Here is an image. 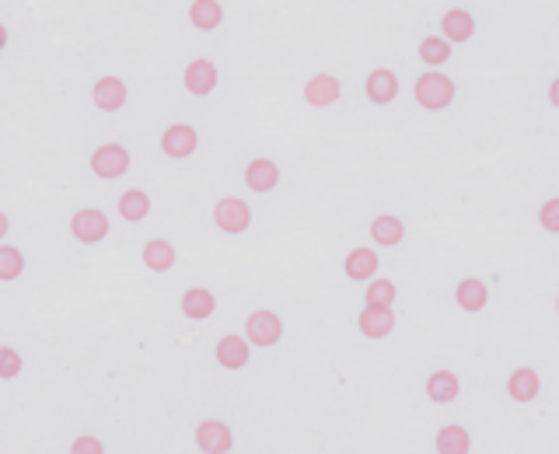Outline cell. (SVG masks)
<instances>
[{
	"label": "cell",
	"mask_w": 559,
	"mask_h": 454,
	"mask_svg": "<svg viewBox=\"0 0 559 454\" xmlns=\"http://www.w3.org/2000/svg\"><path fill=\"white\" fill-rule=\"evenodd\" d=\"M84 168L95 182L119 186V182H127L136 168V147L122 136H105V140H98V144L87 147Z\"/></svg>",
	"instance_id": "8"
},
{
	"label": "cell",
	"mask_w": 559,
	"mask_h": 454,
	"mask_svg": "<svg viewBox=\"0 0 559 454\" xmlns=\"http://www.w3.org/2000/svg\"><path fill=\"white\" fill-rule=\"evenodd\" d=\"M238 332L252 343L255 354H276L290 339V322L276 304H249L241 311Z\"/></svg>",
	"instance_id": "10"
},
{
	"label": "cell",
	"mask_w": 559,
	"mask_h": 454,
	"mask_svg": "<svg viewBox=\"0 0 559 454\" xmlns=\"http://www.w3.org/2000/svg\"><path fill=\"white\" fill-rule=\"evenodd\" d=\"M14 235H17V217H14V210L0 206V241H11Z\"/></svg>",
	"instance_id": "33"
},
{
	"label": "cell",
	"mask_w": 559,
	"mask_h": 454,
	"mask_svg": "<svg viewBox=\"0 0 559 454\" xmlns=\"http://www.w3.org/2000/svg\"><path fill=\"white\" fill-rule=\"evenodd\" d=\"M497 276H489L483 270H462L459 276L451 279V304L459 308L462 314H486L489 308L497 304Z\"/></svg>",
	"instance_id": "14"
},
{
	"label": "cell",
	"mask_w": 559,
	"mask_h": 454,
	"mask_svg": "<svg viewBox=\"0 0 559 454\" xmlns=\"http://www.w3.org/2000/svg\"><path fill=\"white\" fill-rule=\"evenodd\" d=\"M409 87V105L419 116H433V119H448L462 109L465 98V81L448 74V70H424L416 67L406 77Z\"/></svg>",
	"instance_id": "3"
},
{
	"label": "cell",
	"mask_w": 559,
	"mask_h": 454,
	"mask_svg": "<svg viewBox=\"0 0 559 454\" xmlns=\"http://www.w3.org/2000/svg\"><path fill=\"white\" fill-rule=\"evenodd\" d=\"M112 231H116L112 210L102 203H81L70 210V217H67V235L74 244H81V249H98V244L112 238Z\"/></svg>",
	"instance_id": "12"
},
{
	"label": "cell",
	"mask_w": 559,
	"mask_h": 454,
	"mask_svg": "<svg viewBox=\"0 0 559 454\" xmlns=\"http://www.w3.org/2000/svg\"><path fill=\"white\" fill-rule=\"evenodd\" d=\"M364 235L374 249L402 255L409 249V235H413V214L402 210L399 203H378L371 214L364 217Z\"/></svg>",
	"instance_id": "9"
},
{
	"label": "cell",
	"mask_w": 559,
	"mask_h": 454,
	"mask_svg": "<svg viewBox=\"0 0 559 454\" xmlns=\"http://www.w3.org/2000/svg\"><path fill=\"white\" fill-rule=\"evenodd\" d=\"M28 371V354L17 343H0V384L22 381Z\"/></svg>",
	"instance_id": "31"
},
{
	"label": "cell",
	"mask_w": 559,
	"mask_h": 454,
	"mask_svg": "<svg viewBox=\"0 0 559 454\" xmlns=\"http://www.w3.org/2000/svg\"><path fill=\"white\" fill-rule=\"evenodd\" d=\"M479 447V433L465 419H444L430 433V451L437 454H468Z\"/></svg>",
	"instance_id": "26"
},
{
	"label": "cell",
	"mask_w": 559,
	"mask_h": 454,
	"mask_svg": "<svg viewBox=\"0 0 559 454\" xmlns=\"http://www.w3.org/2000/svg\"><path fill=\"white\" fill-rule=\"evenodd\" d=\"M175 308H179V314L186 322H210V319H217V311H221V294L217 287H210V284H186L179 290V297H175Z\"/></svg>",
	"instance_id": "23"
},
{
	"label": "cell",
	"mask_w": 559,
	"mask_h": 454,
	"mask_svg": "<svg viewBox=\"0 0 559 454\" xmlns=\"http://www.w3.org/2000/svg\"><path fill=\"white\" fill-rule=\"evenodd\" d=\"M224 87H227V74H224V63L214 57V52H192V57L182 60L179 95H182L186 112L210 116L221 105Z\"/></svg>",
	"instance_id": "1"
},
{
	"label": "cell",
	"mask_w": 559,
	"mask_h": 454,
	"mask_svg": "<svg viewBox=\"0 0 559 454\" xmlns=\"http://www.w3.org/2000/svg\"><path fill=\"white\" fill-rule=\"evenodd\" d=\"M28 273V252L17 241H0V284H22Z\"/></svg>",
	"instance_id": "29"
},
{
	"label": "cell",
	"mask_w": 559,
	"mask_h": 454,
	"mask_svg": "<svg viewBox=\"0 0 559 454\" xmlns=\"http://www.w3.org/2000/svg\"><path fill=\"white\" fill-rule=\"evenodd\" d=\"M546 395V371L535 360H518L500 374V398H507L511 406L524 409Z\"/></svg>",
	"instance_id": "13"
},
{
	"label": "cell",
	"mask_w": 559,
	"mask_h": 454,
	"mask_svg": "<svg viewBox=\"0 0 559 454\" xmlns=\"http://www.w3.org/2000/svg\"><path fill=\"white\" fill-rule=\"evenodd\" d=\"M402 325L399 308H378V304H357L354 311V332L364 343H389Z\"/></svg>",
	"instance_id": "21"
},
{
	"label": "cell",
	"mask_w": 559,
	"mask_h": 454,
	"mask_svg": "<svg viewBox=\"0 0 559 454\" xmlns=\"http://www.w3.org/2000/svg\"><path fill=\"white\" fill-rule=\"evenodd\" d=\"M182 22L197 35H221L227 28V0H186Z\"/></svg>",
	"instance_id": "25"
},
{
	"label": "cell",
	"mask_w": 559,
	"mask_h": 454,
	"mask_svg": "<svg viewBox=\"0 0 559 454\" xmlns=\"http://www.w3.org/2000/svg\"><path fill=\"white\" fill-rule=\"evenodd\" d=\"M535 220L542 227V235H549V238L559 235V200H556V192H546V196H542V203L535 210Z\"/></svg>",
	"instance_id": "32"
},
{
	"label": "cell",
	"mask_w": 559,
	"mask_h": 454,
	"mask_svg": "<svg viewBox=\"0 0 559 454\" xmlns=\"http://www.w3.org/2000/svg\"><path fill=\"white\" fill-rule=\"evenodd\" d=\"M210 360H214L224 374H245L255 363V349L238 328H224L214 336V343H210Z\"/></svg>",
	"instance_id": "18"
},
{
	"label": "cell",
	"mask_w": 559,
	"mask_h": 454,
	"mask_svg": "<svg viewBox=\"0 0 559 454\" xmlns=\"http://www.w3.org/2000/svg\"><path fill=\"white\" fill-rule=\"evenodd\" d=\"M157 157L168 165H192L200 162L206 154V144H210V130H206V116L200 112H175L171 119H165L162 127H157Z\"/></svg>",
	"instance_id": "4"
},
{
	"label": "cell",
	"mask_w": 559,
	"mask_h": 454,
	"mask_svg": "<svg viewBox=\"0 0 559 454\" xmlns=\"http://www.w3.org/2000/svg\"><path fill=\"white\" fill-rule=\"evenodd\" d=\"M136 259L151 276H171L175 270H179V244H175V238L165 231H151V235L140 238Z\"/></svg>",
	"instance_id": "19"
},
{
	"label": "cell",
	"mask_w": 559,
	"mask_h": 454,
	"mask_svg": "<svg viewBox=\"0 0 559 454\" xmlns=\"http://www.w3.org/2000/svg\"><path fill=\"white\" fill-rule=\"evenodd\" d=\"M301 101L311 112H340L346 105V81L329 67H314L301 77Z\"/></svg>",
	"instance_id": "15"
},
{
	"label": "cell",
	"mask_w": 559,
	"mask_h": 454,
	"mask_svg": "<svg viewBox=\"0 0 559 454\" xmlns=\"http://www.w3.org/2000/svg\"><path fill=\"white\" fill-rule=\"evenodd\" d=\"M28 22L22 14L0 8V70H11L28 60Z\"/></svg>",
	"instance_id": "20"
},
{
	"label": "cell",
	"mask_w": 559,
	"mask_h": 454,
	"mask_svg": "<svg viewBox=\"0 0 559 454\" xmlns=\"http://www.w3.org/2000/svg\"><path fill=\"white\" fill-rule=\"evenodd\" d=\"M60 451H70V454H105L112 451V441L98 430H87V427H78L74 433L67 437L60 444Z\"/></svg>",
	"instance_id": "30"
},
{
	"label": "cell",
	"mask_w": 559,
	"mask_h": 454,
	"mask_svg": "<svg viewBox=\"0 0 559 454\" xmlns=\"http://www.w3.org/2000/svg\"><path fill=\"white\" fill-rule=\"evenodd\" d=\"M419 395L430 409H454L465 398V374L454 363H437L419 381Z\"/></svg>",
	"instance_id": "16"
},
{
	"label": "cell",
	"mask_w": 559,
	"mask_h": 454,
	"mask_svg": "<svg viewBox=\"0 0 559 454\" xmlns=\"http://www.w3.org/2000/svg\"><path fill=\"white\" fill-rule=\"evenodd\" d=\"M430 28L448 39L454 49H468L486 39V14L479 4H472V0H444L441 8L433 11V22Z\"/></svg>",
	"instance_id": "6"
},
{
	"label": "cell",
	"mask_w": 559,
	"mask_h": 454,
	"mask_svg": "<svg viewBox=\"0 0 559 454\" xmlns=\"http://www.w3.org/2000/svg\"><path fill=\"white\" fill-rule=\"evenodd\" d=\"M384 270V252L374 249L371 241H357V244H349V249L343 252L340 259V276L346 279V284H367L371 276H378Z\"/></svg>",
	"instance_id": "22"
},
{
	"label": "cell",
	"mask_w": 559,
	"mask_h": 454,
	"mask_svg": "<svg viewBox=\"0 0 559 454\" xmlns=\"http://www.w3.org/2000/svg\"><path fill=\"white\" fill-rule=\"evenodd\" d=\"M154 214V192L147 186H122L112 200V217L119 224L144 227Z\"/></svg>",
	"instance_id": "24"
},
{
	"label": "cell",
	"mask_w": 559,
	"mask_h": 454,
	"mask_svg": "<svg viewBox=\"0 0 559 454\" xmlns=\"http://www.w3.org/2000/svg\"><path fill=\"white\" fill-rule=\"evenodd\" d=\"M0 441H4V433H0Z\"/></svg>",
	"instance_id": "34"
},
{
	"label": "cell",
	"mask_w": 559,
	"mask_h": 454,
	"mask_svg": "<svg viewBox=\"0 0 559 454\" xmlns=\"http://www.w3.org/2000/svg\"><path fill=\"white\" fill-rule=\"evenodd\" d=\"M192 447L203 454H227L238 451V427L231 413H203L197 423H192Z\"/></svg>",
	"instance_id": "17"
},
{
	"label": "cell",
	"mask_w": 559,
	"mask_h": 454,
	"mask_svg": "<svg viewBox=\"0 0 559 454\" xmlns=\"http://www.w3.org/2000/svg\"><path fill=\"white\" fill-rule=\"evenodd\" d=\"M262 203L266 200L249 196L241 186H224L206 203V224L221 238H249L252 231H259L262 217H266Z\"/></svg>",
	"instance_id": "2"
},
{
	"label": "cell",
	"mask_w": 559,
	"mask_h": 454,
	"mask_svg": "<svg viewBox=\"0 0 559 454\" xmlns=\"http://www.w3.org/2000/svg\"><path fill=\"white\" fill-rule=\"evenodd\" d=\"M402 301V284L392 273H378L367 284H360V304H378V308H399Z\"/></svg>",
	"instance_id": "28"
},
{
	"label": "cell",
	"mask_w": 559,
	"mask_h": 454,
	"mask_svg": "<svg viewBox=\"0 0 559 454\" xmlns=\"http://www.w3.org/2000/svg\"><path fill=\"white\" fill-rule=\"evenodd\" d=\"M238 186L255 200H276L287 186V168L270 151H241L238 154Z\"/></svg>",
	"instance_id": "7"
},
{
	"label": "cell",
	"mask_w": 559,
	"mask_h": 454,
	"mask_svg": "<svg viewBox=\"0 0 559 454\" xmlns=\"http://www.w3.org/2000/svg\"><path fill=\"white\" fill-rule=\"evenodd\" d=\"M84 105L102 127H112V122L127 119L130 105H133V84L127 74L119 70H102V74L87 77L84 84Z\"/></svg>",
	"instance_id": "5"
},
{
	"label": "cell",
	"mask_w": 559,
	"mask_h": 454,
	"mask_svg": "<svg viewBox=\"0 0 559 454\" xmlns=\"http://www.w3.org/2000/svg\"><path fill=\"white\" fill-rule=\"evenodd\" d=\"M357 87H360V98H364L367 109L384 112V109H392V105H399L402 92H406V74H402L399 63L378 60L364 70Z\"/></svg>",
	"instance_id": "11"
},
{
	"label": "cell",
	"mask_w": 559,
	"mask_h": 454,
	"mask_svg": "<svg viewBox=\"0 0 559 454\" xmlns=\"http://www.w3.org/2000/svg\"><path fill=\"white\" fill-rule=\"evenodd\" d=\"M454 60H459V49H454L448 39H441L433 28H424L413 39V63L424 70H448Z\"/></svg>",
	"instance_id": "27"
}]
</instances>
